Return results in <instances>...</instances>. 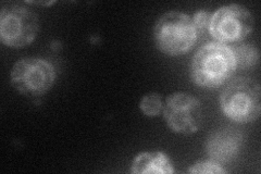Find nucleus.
Wrapping results in <instances>:
<instances>
[{
	"instance_id": "f257e3e1",
	"label": "nucleus",
	"mask_w": 261,
	"mask_h": 174,
	"mask_svg": "<svg viewBox=\"0 0 261 174\" xmlns=\"http://www.w3.org/2000/svg\"><path fill=\"white\" fill-rule=\"evenodd\" d=\"M236 67L233 49L223 44L210 43L196 54L192 76L198 85L214 88L230 78Z\"/></svg>"
},
{
	"instance_id": "f03ea898",
	"label": "nucleus",
	"mask_w": 261,
	"mask_h": 174,
	"mask_svg": "<svg viewBox=\"0 0 261 174\" xmlns=\"http://www.w3.org/2000/svg\"><path fill=\"white\" fill-rule=\"evenodd\" d=\"M154 41L162 53L178 56L190 51L197 39L193 20L181 12L163 14L154 28Z\"/></svg>"
},
{
	"instance_id": "7ed1b4c3",
	"label": "nucleus",
	"mask_w": 261,
	"mask_h": 174,
	"mask_svg": "<svg viewBox=\"0 0 261 174\" xmlns=\"http://www.w3.org/2000/svg\"><path fill=\"white\" fill-rule=\"evenodd\" d=\"M222 110L236 122H250L259 118L260 85L255 80L240 78L228 85L220 98Z\"/></svg>"
},
{
	"instance_id": "20e7f679",
	"label": "nucleus",
	"mask_w": 261,
	"mask_h": 174,
	"mask_svg": "<svg viewBox=\"0 0 261 174\" xmlns=\"http://www.w3.org/2000/svg\"><path fill=\"white\" fill-rule=\"evenodd\" d=\"M38 32L37 15L25 7L8 5L0 14V37L10 47L30 44Z\"/></svg>"
},
{
	"instance_id": "39448f33",
	"label": "nucleus",
	"mask_w": 261,
	"mask_h": 174,
	"mask_svg": "<svg viewBox=\"0 0 261 174\" xmlns=\"http://www.w3.org/2000/svg\"><path fill=\"white\" fill-rule=\"evenodd\" d=\"M55 79L53 65L35 58L20 60L15 63L11 73L13 86L19 92L32 96L45 94L53 86Z\"/></svg>"
},
{
	"instance_id": "423d86ee",
	"label": "nucleus",
	"mask_w": 261,
	"mask_h": 174,
	"mask_svg": "<svg viewBox=\"0 0 261 174\" xmlns=\"http://www.w3.org/2000/svg\"><path fill=\"white\" fill-rule=\"evenodd\" d=\"M254 27V20L246 8L240 5L224 6L212 15L210 34L222 43L239 41Z\"/></svg>"
},
{
	"instance_id": "0eeeda50",
	"label": "nucleus",
	"mask_w": 261,
	"mask_h": 174,
	"mask_svg": "<svg viewBox=\"0 0 261 174\" xmlns=\"http://www.w3.org/2000/svg\"><path fill=\"white\" fill-rule=\"evenodd\" d=\"M165 118L169 127L177 133H195L203 119L201 104L191 95L174 94L168 98Z\"/></svg>"
},
{
	"instance_id": "6e6552de",
	"label": "nucleus",
	"mask_w": 261,
	"mask_h": 174,
	"mask_svg": "<svg viewBox=\"0 0 261 174\" xmlns=\"http://www.w3.org/2000/svg\"><path fill=\"white\" fill-rule=\"evenodd\" d=\"M243 144V135L239 130L227 127L212 133L207 142V153L217 162H230L239 155Z\"/></svg>"
},
{
	"instance_id": "1a4fd4ad",
	"label": "nucleus",
	"mask_w": 261,
	"mask_h": 174,
	"mask_svg": "<svg viewBox=\"0 0 261 174\" xmlns=\"http://www.w3.org/2000/svg\"><path fill=\"white\" fill-rule=\"evenodd\" d=\"M133 173H172L173 168L162 153H144L136 157L132 164Z\"/></svg>"
},
{
	"instance_id": "9d476101",
	"label": "nucleus",
	"mask_w": 261,
	"mask_h": 174,
	"mask_svg": "<svg viewBox=\"0 0 261 174\" xmlns=\"http://www.w3.org/2000/svg\"><path fill=\"white\" fill-rule=\"evenodd\" d=\"M234 56L236 60V65H240L241 68L248 69L254 67L259 61V53L256 47L244 44L236 47L234 51Z\"/></svg>"
},
{
	"instance_id": "9b49d317",
	"label": "nucleus",
	"mask_w": 261,
	"mask_h": 174,
	"mask_svg": "<svg viewBox=\"0 0 261 174\" xmlns=\"http://www.w3.org/2000/svg\"><path fill=\"white\" fill-rule=\"evenodd\" d=\"M141 109L146 115H157L162 109V101L158 94L146 95L141 102Z\"/></svg>"
},
{
	"instance_id": "f8f14e48",
	"label": "nucleus",
	"mask_w": 261,
	"mask_h": 174,
	"mask_svg": "<svg viewBox=\"0 0 261 174\" xmlns=\"http://www.w3.org/2000/svg\"><path fill=\"white\" fill-rule=\"evenodd\" d=\"M192 173H225V171L215 162L203 161L196 163L193 168L190 169Z\"/></svg>"
},
{
	"instance_id": "ddd939ff",
	"label": "nucleus",
	"mask_w": 261,
	"mask_h": 174,
	"mask_svg": "<svg viewBox=\"0 0 261 174\" xmlns=\"http://www.w3.org/2000/svg\"><path fill=\"white\" fill-rule=\"evenodd\" d=\"M211 18H212L211 13H209L207 11H198L194 15V19H193V23H194L196 30L198 31V30H203L206 28H209Z\"/></svg>"
}]
</instances>
